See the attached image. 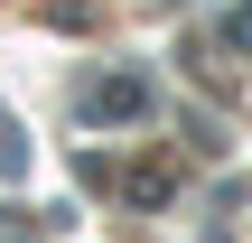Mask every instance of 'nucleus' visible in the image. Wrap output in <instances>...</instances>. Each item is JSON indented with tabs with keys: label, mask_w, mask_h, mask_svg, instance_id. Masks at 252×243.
I'll return each mask as SVG.
<instances>
[{
	"label": "nucleus",
	"mask_w": 252,
	"mask_h": 243,
	"mask_svg": "<svg viewBox=\"0 0 252 243\" xmlns=\"http://www.w3.org/2000/svg\"><path fill=\"white\" fill-rule=\"evenodd\" d=\"M94 112L112 122V112H150V84L140 75H112V84H94Z\"/></svg>",
	"instance_id": "f257e3e1"
}]
</instances>
